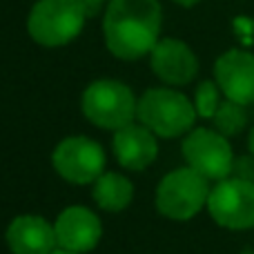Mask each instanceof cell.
Wrapping results in <instances>:
<instances>
[{
    "label": "cell",
    "mask_w": 254,
    "mask_h": 254,
    "mask_svg": "<svg viewBox=\"0 0 254 254\" xmlns=\"http://www.w3.org/2000/svg\"><path fill=\"white\" fill-rule=\"evenodd\" d=\"M136 116H138V123H143L156 136L176 138V136L192 131L196 107L192 105V101L185 94L176 92V89L156 87L147 89L138 98Z\"/></svg>",
    "instance_id": "obj_2"
},
{
    "label": "cell",
    "mask_w": 254,
    "mask_h": 254,
    "mask_svg": "<svg viewBox=\"0 0 254 254\" xmlns=\"http://www.w3.org/2000/svg\"><path fill=\"white\" fill-rule=\"evenodd\" d=\"M114 156L127 170H145L149 167L158 156V143L156 134L147 129L143 123H129L114 131Z\"/></svg>",
    "instance_id": "obj_13"
},
{
    "label": "cell",
    "mask_w": 254,
    "mask_h": 254,
    "mask_svg": "<svg viewBox=\"0 0 254 254\" xmlns=\"http://www.w3.org/2000/svg\"><path fill=\"white\" fill-rule=\"evenodd\" d=\"M85 18L80 0H38L29 11L27 29L43 47H63L80 34Z\"/></svg>",
    "instance_id": "obj_3"
},
{
    "label": "cell",
    "mask_w": 254,
    "mask_h": 254,
    "mask_svg": "<svg viewBox=\"0 0 254 254\" xmlns=\"http://www.w3.org/2000/svg\"><path fill=\"white\" fill-rule=\"evenodd\" d=\"M183 158L188 167L196 170L207 181H223L232 174L234 154L228 143V136L205 127L188 131L183 138Z\"/></svg>",
    "instance_id": "obj_6"
},
{
    "label": "cell",
    "mask_w": 254,
    "mask_h": 254,
    "mask_svg": "<svg viewBox=\"0 0 254 254\" xmlns=\"http://www.w3.org/2000/svg\"><path fill=\"white\" fill-rule=\"evenodd\" d=\"M52 254H78V252H69V250H63V248H56Z\"/></svg>",
    "instance_id": "obj_21"
},
{
    "label": "cell",
    "mask_w": 254,
    "mask_h": 254,
    "mask_svg": "<svg viewBox=\"0 0 254 254\" xmlns=\"http://www.w3.org/2000/svg\"><path fill=\"white\" fill-rule=\"evenodd\" d=\"M56 241L58 248L69 252H92L103 237V223L92 210L83 205H71L58 214L56 223Z\"/></svg>",
    "instance_id": "obj_9"
},
{
    "label": "cell",
    "mask_w": 254,
    "mask_h": 254,
    "mask_svg": "<svg viewBox=\"0 0 254 254\" xmlns=\"http://www.w3.org/2000/svg\"><path fill=\"white\" fill-rule=\"evenodd\" d=\"M80 4H83L87 18H94V16H98V13L103 11V7L110 4V0H80Z\"/></svg>",
    "instance_id": "obj_18"
},
{
    "label": "cell",
    "mask_w": 254,
    "mask_h": 254,
    "mask_svg": "<svg viewBox=\"0 0 254 254\" xmlns=\"http://www.w3.org/2000/svg\"><path fill=\"white\" fill-rule=\"evenodd\" d=\"M210 185L203 174L192 167H181L163 176L156 188V207L163 216L174 221H188L207 207Z\"/></svg>",
    "instance_id": "obj_5"
},
{
    "label": "cell",
    "mask_w": 254,
    "mask_h": 254,
    "mask_svg": "<svg viewBox=\"0 0 254 254\" xmlns=\"http://www.w3.org/2000/svg\"><path fill=\"white\" fill-rule=\"evenodd\" d=\"M246 123H248L246 105H239L234 101H223L214 114L216 131H221L223 136H237L239 131H243Z\"/></svg>",
    "instance_id": "obj_15"
},
{
    "label": "cell",
    "mask_w": 254,
    "mask_h": 254,
    "mask_svg": "<svg viewBox=\"0 0 254 254\" xmlns=\"http://www.w3.org/2000/svg\"><path fill=\"white\" fill-rule=\"evenodd\" d=\"M219 85L212 83V80H203L196 87L194 94V107H196V114L203 119H214L216 110H219L221 101H219Z\"/></svg>",
    "instance_id": "obj_16"
},
{
    "label": "cell",
    "mask_w": 254,
    "mask_h": 254,
    "mask_svg": "<svg viewBox=\"0 0 254 254\" xmlns=\"http://www.w3.org/2000/svg\"><path fill=\"white\" fill-rule=\"evenodd\" d=\"M176 4H181V7H194V4H198L201 0H174Z\"/></svg>",
    "instance_id": "obj_19"
},
{
    "label": "cell",
    "mask_w": 254,
    "mask_h": 254,
    "mask_svg": "<svg viewBox=\"0 0 254 254\" xmlns=\"http://www.w3.org/2000/svg\"><path fill=\"white\" fill-rule=\"evenodd\" d=\"M83 114L89 123L103 129H121L134 123L138 101L134 98L131 89L125 83L112 78L94 80L83 92Z\"/></svg>",
    "instance_id": "obj_4"
},
{
    "label": "cell",
    "mask_w": 254,
    "mask_h": 254,
    "mask_svg": "<svg viewBox=\"0 0 254 254\" xmlns=\"http://www.w3.org/2000/svg\"><path fill=\"white\" fill-rule=\"evenodd\" d=\"M92 196L96 205L105 212H121L134 198V185L127 176L119 174V172H103L94 181Z\"/></svg>",
    "instance_id": "obj_14"
},
{
    "label": "cell",
    "mask_w": 254,
    "mask_h": 254,
    "mask_svg": "<svg viewBox=\"0 0 254 254\" xmlns=\"http://www.w3.org/2000/svg\"><path fill=\"white\" fill-rule=\"evenodd\" d=\"M149 56H152V71L167 85H188L198 74L196 56L183 40H158Z\"/></svg>",
    "instance_id": "obj_11"
},
{
    "label": "cell",
    "mask_w": 254,
    "mask_h": 254,
    "mask_svg": "<svg viewBox=\"0 0 254 254\" xmlns=\"http://www.w3.org/2000/svg\"><path fill=\"white\" fill-rule=\"evenodd\" d=\"M52 163L65 181L74 185H87L105 172V152L87 136H69L56 145Z\"/></svg>",
    "instance_id": "obj_8"
},
{
    "label": "cell",
    "mask_w": 254,
    "mask_h": 254,
    "mask_svg": "<svg viewBox=\"0 0 254 254\" xmlns=\"http://www.w3.org/2000/svg\"><path fill=\"white\" fill-rule=\"evenodd\" d=\"M248 147H250V154L254 156V129L250 131V136H248Z\"/></svg>",
    "instance_id": "obj_20"
},
{
    "label": "cell",
    "mask_w": 254,
    "mask_h": 254,
    "mask_svg": "<svg viewBox=\"0 0 254 254\" xmlns=\"http://www.w3.org/2000/svg\"><path fill=\"white\" fill-rule=\"evenodd\" d=\"M105 45L121 61H138L152 54L161 34L158 0H110L103 20Z\"/></svg>",
    "instance_id": "obj_1"
},
{
    "label": "cell",
    "mask_w": 254,
    "mask_h": 254,
    "mask_svg": "<svg viewBox=\"0 0 254 254\" xmlns=\"http://www.w3.org/2000/svg\"><path fill=\"white\" fill-rule=\"evenodd\" d=\"M214 78L228 101L239 105L254 103V54L230 49L214 63Z\"/></svg>",
    "instance_id": "obj_10"
},
{
    "label": "cell",
    "mask_w": 254,
    "mask_h": 254,
    "mask_svg": "<svg viewBox=\"0 0 254 254\" xmlns=\"http://www.w3.org/2000/svg\"><path fill=\"white\" fill-rule=\"evenodd\" d=\"M207 212L221 228H254V181L234 179V176L219 181L210 190Z\"/></svg>",
    "instance_id": "obj_7"
},
{
    "label": "cell",
    "mask_w": 254,
    "mask_h": 254,
    "mask_svg": "<svg viewBox=\"0 0 254 254\" xmlns=\"http://www.w3.org/2000/svg\"><path fill=\"white\" fill-rule=\"evenodd\" d=\"M4 239L13 254H52L58 248L54 225L38 214L16 216Z\"/></svg>",
    "instance_id": "obj_12"
},
{
    "label": "cell",
    "mask_w": 254,
    "mask_h": 254,
    "mask_svg": "<svg viewBox=\"0 0 254 254\" xmlns=\"http://www.w3.org/2000/svg\"><path fill=\"white\" fill-rule=\"evenodd\" d=\"M230 176H234V179H243V181H254V156L234 158L232 174Z\"/></svg>",
    "instance_id": "obj_17"
}]
</instances>
